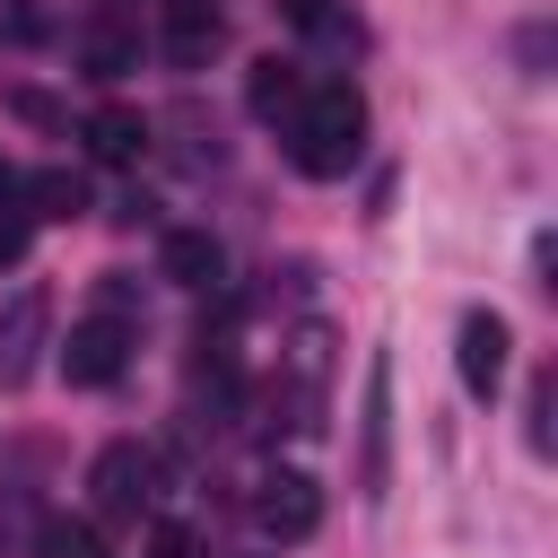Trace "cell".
<instances>
[{"label":"cell","instance_id":"cell-1","mask_svg":"<svg viewBox=\"0 0 558 558\" xmlns=\"http://www.w3.org/2000/svg\"><path fill=\"white\" fill-rule=\"evenodd\" d=\"M279 140H288L296 174L331 183V174H349V166L366 157V96H357L349 78H323V87H305V105L288 113Z\"/></svg>","mask_w":558,"mask_h":558},{"label":"cell","instance_id":"cell-2","mask_svg":"<svg viewBox=\"0 0 558 558\" xmlns=\"http://www.w3.org/2000/svg\"><path fill=\"white\" fill-rule=\"evenodd\" d=\"M87 488H96V506H105L113 523H140V514L157 506V453L122 436V445H105V453H96V471H87Z\"/></svg>","mask_w":558,"mask_h":558},{"label":"cell","instance_id":"cell-3","mask_svg":"<svg viewBox=\"0 0 558 558\" xmlns=\"http://www.w3.org/2000/svg\"><path fill=\"white\" fill-rule=\"evenodd\" d=\"M506 349H514V331H506V314H488V305H471V314L453 323V375H462V392H471V401H488V392L506 384Z\"/></svg>","mask_w":558,"mask_h":558},{"label":"cell","instance_id":"cell-4","mask_svg":"<svg viewBox=\"0 0 558 558\" xmlns=\"http://www.w3.org/2000/svg\"><path fill=\"white\" fill-rule=\"evenodd\" d=\"M122 357H131V323H113V314L70 323V340H61V375H70L78 392H105V384L122 375Z\"/></svg>","mask_w":558,"mask_h":558},{"label":"cell","instance_id":"cell-5","mask_svg":"<svg viewBox=\"0 0 558 558\" xmlns=\"http://www.w3.org/2000/svg\"><path fill=\"white\" fill-rule=\"evenodd\" d=\"M253 523H262L270 541H314V523H323V488H314V471H262V488H253Z\"/></svg>","mask_w":558,"mask_h":558},{"label":"cell","instance_id":"cell-6","mask_svg":"<svg viewBox=\"0 0 558 558\" xmlns=\"http://www.w3.org/2000/svg\"><path fill=\"white\" fill-rule=\"evenodd\" d=\"M218 44H227L218 0H166V61H174V70H209Z\"/></svg>","mask_w":558,"mask_h":558},{"label":"cell","instance_id":"cell-7","mask_svg":"<svg viewBox=\"0 0 558 558\" xmlns=\"http://www.w3.org/2000/svg\"><path fill=\"white\" fill-rule=\"evenodd\" d=\"M44 323H52V296H44V288H17V296L0 305V384H26V366H35V349H44Z\"/></svg>","mask_w":558,"mask_h":558},{"label":"cell","instance_id":"cell-8","mask_svg":"<svg viewBox=\"0 0 558 558\" xmlns=\"http://www.w3.org/2000/svg\"><path fill=\"white\" fill-rule=\"evenodd\" d=\"M384 453H392V366L375 357V366H366V462H357V497H366V506L384 497V471H392Z\"/></svg>","mask_w":558,"mask_h":558},{"label":"cell","instance_id":"cell-9","mask_svg":"<svg viewBox=\"0 0 558 558\" xmlns=\"http://www.w3.org/2000/svg\"><path fill=\"white\" fill-rule=\"evenodd\" d=\"M305 87H314V78H305L296 61H279V52H262V61L244 70V105H253L262 122H279V131H288V113L305 105Z\"/></svg>","mask_w":558,"mask_h":558},{"label":"cell","instance_id":"cell-10","mask_svg":"<svg viewBox=\"0 0 558 558\" xmlns=\"http://www.w3.org/2000/svg\"><path fill=\"white\" fill-rule=\"evenodd\" d=\"M78 140H87V157H96V166H140V148H148V122H140L131 105H96Z\"/></svg>","mask_w":558,"mask_h":558},{"label":"cell","instance_id":"cell-11","mask_svg":"<svg viewBox=\"0 0 558 558\" xmlns=\"http://www.w3.org/2000/svg\"><path fill=\"white\" fill-rule=\"evenodd\" d=\"M17 201H26V218H78L87 209V174L78 166H35V174H17Z\"/></svg>","mask_w":558,"mask_h":558},{"label":"cell","instance_id":"cell-12","mask_svg":"<svg viewBox=\"0 0 558 558\" xmlns=\"http://www.w3.org/2000/svg\"><path fill=\"white\" fill-rule=\"evenodd\" d=\"M157 262H166V279H174V288H218V270H227L218 235H201V227H174V235L157 244Z\"/></svg>","mask_w":558,"mask_h":558},{"label":"cell","instance_id":"cell-13","mask_svg":"<svg viewBox=\"0 0 558 558\" xmlns=\"http://www.w3.org/2000/svg\"><path fill=\"white\" fill-rule=\"evenodd\" d=\"M78 61H87V78H122V70H140V35L87 26V35H78Z\"/></svg>","mask_w":558,"mask_h":558},{"label":"cell","instance_id":"cell-14","mask_svg":"<svg viewBox=\"0 0 558 558\" xmlns=\"http://www.w3.org/2000/svg\"><path fill=\"white\" fill-rule=\"evenodd\" d=\"M44 558H105V541H96V523H44V541H35Z\"/></svg>","mask_w":558,"mask_h":558},{"label":"cell","instance_id":"cell-15","mask_svg":"<svg viewBox=\"0 0 558 558\" xmlns=\"http://www.w3.org/2000/svg\"><path fill=\"white\" fill-rule=\"evenodd\" d=\"M549 410H558V375H541L532 384V410H523V436H532V453H549L558 436H549Z\"/></svg>","mask_w":558,"mask_h":558},{"label":"cell","instance_id":"cell-16","mask_svg":"<svg viewBox=\"0 0 558 558\" xmlns=\"http://www.w3.org/2000/svg\"><path fill=\"white\" fill-rule=\"evenodd\" d=\"M0 35H9V44H35V35H44V9H26V0H17V9L0 17Z\"/></svg>","mask_w":558,"mask_h":558},{"label":"cell","instance_id":"cell-17","mask_svg":"<svg viewBox=\"0 0 558 558\" xmlns=\"http://www.w3.org/2000/svg\"><path fill=\"white\" fill-rule=\"evenodd\" d=\"M26 262V218H0V270Z\"/></svg>","mask_w":558,"mask_h":558},{"label":"cell","instance_id":"cell-18","mask_svg":"<svg viewBox=\"0 0 558 558\" xmlns=\"http://www.w3.org/2000/svg\"><path fill=\"white\" fill-rule=\"evenodd\" d=\"M523 70H532V78L549 70V26H523Z\"/></svg>","mask_w":558,"mask_h":558},{"label":"cell","instance_id":"cell-19","mask_svg":"<svg viewBox=\"0 0 558 558\" xmlns=\"http://www.w3.org/2000/svg\"><path fill=\"white\" fill-rule=\"evenodd\" d=\"M148 549H157V558H192V532H183V523H157V541H148Z\"/></svg>","mask_w":558,"mask_h":558}]
</instances>
